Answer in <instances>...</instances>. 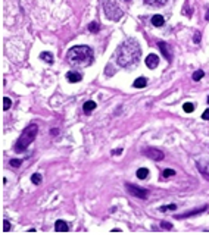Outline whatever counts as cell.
Masks as SVG:
<instances>
[{"mask_svg": "<svg viewBox=\"0 0 209 235\" xmlns=\"http://www.w3.org/2000/svg\"><path fill=\"white\" fill-rule=\"evenodd\" d=\"M193 41L194 43H200V32H194V37H193Z\"/></svg>", "mask_w": 209, "mask_h": 235, "instance_id": "4316f807", "label": "cell"}, {"mask_svg": "<svg viewBox=\"0 0 209 235\" xmlns=\"http://www.w3.org/2000/svg\"><path fill=\"white\" fill-rule=\"evenodd\" d=\"M161 225H162L163 228H166V229H171V228H172L171 225H168V222H161Z\"/></svg>", "mask_w": 209, "mask_h": 235, "instance_id": "f546056e", "label": "cell"}, {"mask_svg": "<svg viewBox=\"0 0 209 235\" xmlns=\"http://www.w3.org/2000/svg\"><path fill=\"white\" fill-rule=\"evenodd\" d=\"M40 59H43V60H44L46 63H49V65L53 63V54L49 53V51H43V53L40 54Z\"/></svg>", "mask_w": 209, "mask_h": 235, "instance_id": "9a60e30c", "label": "cell"}, {"mask_svg": "<svg viewBox=\"0 0 209 235\" xmlns=\"http://www.w3.org/2000/svg\"><path fill=\"white\" fill-rule=\"evenodd\" d=\"M37 132H38V126L35 125V123H32V125H28L25 129L22 131V134H21V137H19V140L18 142L15 144V150L16 151H24L32 141L35 138V135H37Z\"/></svg>", "mask_w": 209, "mask_h": 235, "instance_id": "3957f363", "label": "cell"}, {"mask_svg": "<svg viewBox=\"0 0 209 235\" xmlns=\"http://www.w3.org/2000/svg\"><path fill=\"white\" fill-rule=\"evenodd\" d=\"M144 153H146V156L147 157H150V159H153V160H162L163 159V153L161 150H158V148H146L144 150Z\"/></svg>", "mask_w": 209, "mask_h": 235, "instance_id": "8992f818", "label": "cell"}, {"mask_svg": "<svg viewBox=\"0 0 209 235\" xmlns=\"http://www.w3.org/2000/svg\"><path fill=\"white\" fill-rule=\"evenodd\" d=\"M158 47H159V50L162 51L163 57H165L166 60H171V53H169V50H168V44H166L165 41H159V43H158Z\"/></svg>", "mask_w": 209, "mask_h": 235, "instance_id": "ba28073f", "label": "cell"}, {"mask_svg": "<svg viewBox=\"0 0 209 235\" xmlns=\"http://www.w3.org/2000/svg\"><path fill=\"white\" fill-rule=\"evenodd\" d=\"M183 109H184L186 113H191V112L194 110V104H193V103H184Z\"/></svg>", "mask_w": 209, "mask_h": 235, "instance_id": "ffe728a7", "label": "cell"}, {"mask_svg": "<svg viewBox=\"0 0 209 235\" xmlns=\"http://www.w3.org/2000/svg\"><path fill=\"white\" fill-rule=\"evenodd\" d=\"M127 1H130V0H127Z\"/></svg>", "mask_w": 209, "mask_h": 235, "instance_id": "e575fe53", "label": "cell"}, {"mask_svg": "<svg viewBox=\"0 0 209 235\" xmlns=\"http://www.w3.org/2000/svg\"><path fill=\"white\" fill-rule=\"evenodd\" d=\"M125 187H127V189H128L133 195H136V197H139V198H143V200H144V198L147 197V189L136 187V185H133V184H125Z\"/></svg>", "mask_w": 209, "mask_h": 235, "instance_id": "5b68a950", "label": "cell"}, {"mask_svg": "<svg viewBox=\"0 0 209 235\" xmlns=\"http://www.w3.org/2000/svg\"><path fill=\"white\" fill-rule=\"evenodd\" d=\"M105 12H106L108 18H111V19H114V21H118V19L122 16V10L118 7V4H116V3H114V7H111V3H109V0L105 3Z\"/></svg>", "mask_w": 209, "mask_h": 235, "instance_id": "277c9868", "label": "cell"}, {"mask_svg": "<svg viewBox=\"0 0 209 235\" xmlns=\"http://www.w3.org/2000/svg\"><path fill=\"white\" fill-rule=\"evenodd\" d=\"M58 132H59V131H58V129H56V128H53V129H52V131H50V134H52V135H56V134H58Z\"/></svg>", "mask_w": 209, "mask_h": 235, "instance_id": "1f68e13d", "label": "cell"}, {"mask_svg": "<svg viewBox=\"0 0 209 235\" xmlns=\"http://www.w3.org/2000/svg\"><path fill=\"white\" fill-rule=\"evenodd\" d=\"M175 175V170H172V169H165L162 172V176L166 179V178H171V176H174Z\"/></svg>", "mask_w": 209, "mask_h": 235, "instance_id": "44dd1931", "label": "cell"}, {"mask_svg": "<svg viewBox=\"0 0 209 235\" xmlns=\"http://www.w3.org/2000/svg\"><path fill=\"white\" fill-rule=\"evenodd\" d=\"M112 153H114V154H121V153H122V148H116V150H114Z\"/></svg>", "mask_w": 209, "mask_h": 235, "instance_id": "4dcf8cb0", "label": "cell"}, {"mask_svg": "<svg viewBox=\"0 0 209 235\" xmlns=\"http://www.w3.org/2000/svg\"><path fill=\"white\" fill-rule=\"evenodd\" d=\"M66 78H68V81L72 82V84H75V82L81 81V75H80L78 72H75V70H69V72L66 73Z\"/></svg>", "mask_w": 209, "mask_h": 235, "instance_id": "9c48e42d", "label": "cell"}, {"mask_svg": "<svg viewBox=\"0 0 209 235\" xmlns=\"http://www.w3.org/2000/svg\"><path fill=\"white\" fill-rule=\"evenodd\" d=\"M177 209V206L175 204H169V206H162L159 210L161 211H166V210H175Z\"/></svg>", "mask_w": 209, "mask_h": 235, "instance_id": "484cf974", "label": "cell"}, {"mask_svg": "<svg viewBox=\"0 0 209 235\" xmlns=\"http://www.w3.org/2000/svg\"><path fill=\"white\" fill-rule=\"evenodd\" d=\"M144 1H146L147 4H150V6H156V7H158V6H163L168 0H144Z\"/></svg>", "mask_w": 209, "mask_h": 235, "instance_id": "ac0fdd59", "label": "cell"}, {"mask_svg": "<svg viewBox=\"0 0 209 235\" xmlns=\"http://www.w3.org/2000/svg\"><path fill=\"white\" fill-rule=\"evenodd\" d=\"M202 210H206V206H203V207H200V209H196V210H190L188 213H184V214H178V216H177V219H183V217L193 216V214H196V213H199V211H202Z\"/></svg>", "mask_w": 209, "mask_h": 235, "instance_id": "2e32d148", "label": "cell"}, {"mask_svg": "<svg viewBox=\"0 0 209 235\" xmlns=\"http://www.w3.org/2000/svg\"><path fill=\"white\" fill-rule=\"evenodd\" d=\"M147 85V79L144 78V76H140V78H137L134 82H133V87L134 88H144Z\"/></svg>", "mask_w": 209, "mask_h": 235, "instance_id": "4fadbf2b", "label": "cell"}, {"mask_svg": "<svg viewBox=\"0 0 209 235\" xmlns=\"http://www.w3.org/2000/svg\"><path fill=\"white\" fill-rule=\"evenodd\" d=\"M197 167H199V170L202 172V175L209 179V163H202V162H199L197 163Z\"/></svg>", "mask_w": 209, "mask_h": 235, "instance_id": "30bf717a", "label": "cell"}, {"mask_svg": "<svg viewBox=\"0 0 209 235\" xmlns=\"http://www.w3.org/2000/svg\"><path fill=\"white\" fill-rule=\"evenodd\" d=\"M10 106H12V101H10V98L4 97V98H3V109H4V110H7V109H10Z\"/></svg>", "mask_w": 209, "mask_h": 235, "instance_id": "cb8c5ba5", "label": "cell"}, {"mask_svg": "<svg viewBox=\"0 0 209 235\" xmlns=\"http://www.w3.org/2000/svg\"><path fill=\"white\" fill-rule=\"evenodd\" d=\"M205 18H206V21H209V10L206 12V15H205Z\"/></svg>", "mask_w": 209, "mask_h": 235, "instance_id": "d6a6232c", "label": "cell"}, {"mask_svg": "<svg viewBox=\"0 0 209 235\" xmlns=\"http://www.w3.org/2000/svg\"><path fill=\"white\" fill-rule=\"evenodd\" d=\"M140 54H141V48L139 43L134 38H127L118 48V53H116L118 65L122 68H131L136 63H139Z\"/></svg>", "mask_w": 209, "mask_h": 235, "instance_id": "6da1fadb", "label": "cell"}, {"mask_svg": "<svg viewBox=\"0 0 209 235\" xmlns=\"http://www.w3.org/2000/svg\"><path fill=\"white\" fill-rule=\"evenodd\" d=\"M31 181H32V184L38 185V184L41 182V175H40V173H34V175L31 176Z\"/></svg>", "mask_w": 209, "mask_h": 235, "instance_id": "7402d4cb", "label": "cell"}, {"mask_svg": "<svg viewBox=\"0 0 209 235\" xmlns=\"http://www.w3.org/2000/svg\"><path fill=\"white\" fill-rule=\"evenodd\" d=\"M137 178L139 179H146L147 176H149V169H146V167H140V169H137Z\"/></svg>", "mask_w": 209, "mask_h": 235, "instance_id": "e0dca14e", "label": "cell"}, {"mask_svg": "<svg viewBox=\"0 0 209 235\" xmlns=\"http://www.w3.org/2000/svg\"><path fill=\"white\" fill-rule=\"evenodd\" d=\"M158 65H159V57L156 54L152 53V54H149L146 57V66L149 69H155V68H158Z\"/></svg>", "mask_w": 209, "mask_h": 235, "instance_id": "52a82bcc", "label": "cell"}, {"mask_svg": "<svg viewBox=\"0 0 209 235\" xmlns=\"http://www.w3.org/2000/svg\"><path fill=\"white\" fill-rule=\"evenodd\" d=\"M94 109H96V103L92 101V100L86 101V103H84V106H83V110H84V113H86V115H89L90 112H93Z\"/></svg>", "mask_w": 209, "mask_h": 235, "instance_id": "7c38bea8", "label": "cell"}, {"mask_svg": "<svg viewBox=\"0 0 209 235\" xmlns=\"http://www.w3.org/2000/svg\"><path fill=\"white\" fill-rule=\"evenodd\" d=\"M99 29H100V25L97 22H92L89 25V31L90 32H99Z\"/></svg>", "mask_w": 209, "mask_h": 235, "instance_id": "d6986e66", "label": "cell"}, {"mask_svg": "<svg viewBox=\"0 0 209 235\" xmlns=\"http://www.w3.org/2000/svg\"><path fill=\"white\" fill-rule=\"evenodd\" d=\"M150 22H152L153 26H162L163 23H165V19H163V16H161V15H153Z\"/></svg>", "mask_w": 209, "mask_h": 235, "instance_id": "5bb4252c", "label": "cell"}, {"mask_svg": "<svg viewBox=\"0 0 209 235\" xmlns=\"http://www.w3.org/2000/svg\"><path fill=\"white\" fill-rule=\"evenodd\" d=\"M55 229H56L58 232H66V231L69 229V226L66 225V222H65V220H58V222H56Z\"/></svg>", "mask_w": 209, "mask_h": 235, "instance_id": "8fae6325", "label": "cell"}, {"mask_svg": "<svg viewBox=\"0 0 209 235\" xmlns=\"http://www.w3.org/2000/svg\"><path fill=\"white\" fill-rule=\"evenodd\" d=\"M202 117H203L205 120H209V107L206 109V110H205V112H203V115H202Z\"/></svg>", "mask_w": 209, "mask_h": 235, "instance_id": "f1b7e54d", "label": "cell"}, {"mask_svg": "<svg viewBox=\"0 0 209 235\" xmlns=\"http://www.w3.org/2000/svg\"><path fill=\"white\" fill-rule=\"evenodd\" d=\"M203 75H205L203 70H196V72L193 73V79H194V81H199V79L203 78Z\"/></svg>", "mask_w": 209, "mask_h": 235, "instance_id": "603a6c76", "label": "cell"}, {"mask_svg": "<svg viewBox=\"0 0 209 235\" xmlns=\"http://www.w3.org/2000/svg\"><path fill=\"white\" fill-rule=\"evenodd\" d=\"M208 104H209V95H208Z\"/></svg>", "mask_w": 209, "mask_h": 235, "instance_id": "836d02e7", "label": "cell"}, {"mask_svg": "<svg viewBox=\"0 0 209 235\" xmlns=\"http://www.w3.org/2000/svg\"><path fill=\"white\" fill-rule=\"evenodd\" d=\"M66 62L72 66H89L93 62V50L89 46H74L66 51Z\"/></svg>", "mask_w": 209, "mask_h": 235, "instance_id": "7a4b0ae2", "label": "cell"}, {"mask_svg": "<svg viewBox=\"0 0 209 235\" xmlns=\"http://www.w3.org/2000/svg\"><path fill=\"white\" fill-rule=\"evenodd\" d=\"M3 223H4V225H3V231H4V232H6V231H9V229H10L9 222H7V220H3Z\"/></svg>", "mask_w": 209, "mask_h": 235, "instance_id": "83f0119b", "label": "cell"}, {"mask_svg": "<svg viewBox=\"0 0 209 235\" xmlns=\"http://www.w3.org/2000/svg\"><path fill=\"white\" fill-rule=\"evenodd\" d=\"M9 164H10L12 167H19V166L22 164V160H18V159H12V160H9Z\"/></svg>", "mask_w": 209, "mask_h": 235, "instance_id": "d4e9b609", "label": "cell"}]
</instances>
